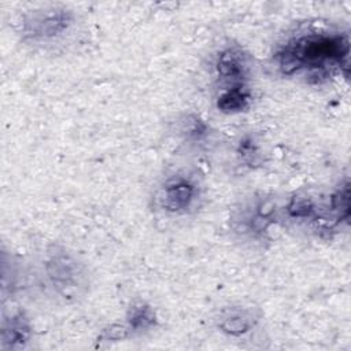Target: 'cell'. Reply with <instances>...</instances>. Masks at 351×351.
Listing matches in <instances>:
<instances>
[{"instance_id": "obj_1", "label": "cell", "mask_w": 351, "mask_h": 351, "mask_svg": "<svg viewBox=\"0 0 351 351\" xmlns=\"http://www.w3.org/2000/svg\"><path fill=\"white\" fill-rule=\"evenodd\" d=\"M273 59L282 75H303L311 84L340 74L347 77L350 37L339 29L311 26L288 36L278 44Z\"/></svg>"}, {"instance_id": "obj_2", "label": "cell", "mask_w": 351, "mask_h": 351, "mask_svg": "<svg viewBox=\"0 0 351 351\" xmlns=\"http://www.w3.org/2000/svg\"><path fill=\"white\" fill-rule=\"evenodd\" d=\"M41 263L45 284L60 300L71 304L86 296L90 274L74 251L62 244H51L45 248Z\"/></svg>"}, {"instance_id": "obj_3", "label": "cell", "mask_w": 351, "mask_h": 351, "mask_svg": "<svg viewBox=\"0 0 351 351\" xmlns=\"http://www.w3.org/2000/svg\"><path fill=\"white\" fill-rule=\"evenodd\" d=\"M74 23L75 15L71 10L51 5L26 12L21 21L19 34L23 43L44 47L62 40Z\"/></svg>"}, {"instance_id": "obj_4", "label": "cell", "mask_w": 351, "mask_h": 351, "mask_svg": "<svg viewBox=\"0 0 351 351\" xmlns=\"http://www.w3.org/2000/svg\"><path fill=\"white\" fill-rule=\"evenodd\" d=\"M278 211L273 199L255 196L247 199L234 208L230 222L233 230L248 240L262 241L267 237L270 228L277 222Z\"/></svg>"}, {"instance_id": "obj_5", "label": "cell", "mask_w": 351, "mask_h": 351, "mask_svg": "<svg viewBox=\"0 0 351 351\" xmlns=\"http://www.w3.org/2000/svg\"><path fill=\"white\" fill-rule=\"evenodd\" d=\"M200 199V185L193 176L176 173L169 176L156 192L159 208L171 215L191 213Z\"/></svg>"}, {"instance_id": "obj_6", "label": "cell", "mask_w": 351, "mask_h": 351, "mask_svg": "<svg viewBox=\"0 0 351 351\" xmlns=\"http://www.w3.org/2000/svg\"><path fill=\"white\" fill-rule=\"evenodd\" d=\"M214 69L225 86L245 85L251 73L250 56L239 45H226L217 53Z\"/></svg>"}, {"instance_id": "obj_7", "label": "cell", "mask_w": 351, "mask_h": 351, "mask_svg": "<svg viewBox=\"0 0 351 351\" xmlns=\"http://www.w3.org/2000/svg\"><path fill=\"white\" fill-rule=\"evenodd\" d=\"M261 315L254 307L243 304H229L217 313L215 328L225 336L240 339L251 333L258 325Z\"/></svg>"}, {"instance_id": "obj_8", "label": "cell", "mask_w": 351, "mask_h": 351, "mask_svg": "<svg viewBox=\"0 0 351 351\" xmlns=\"http://www.w3.org/2000/svg\"><path fill=\"white\" fill-rule=\"evenodd\" d=\"M33 339V325L27 314L18 308L3 313L0 325V348L3 351L25 350Z\"/></svg>"}, {"instance_id": "obj_9", "label": "cell", "mask_w": 351, "mask_h": 351, "mask_svg": "<svg viewBox=\"0 0 351 351\" xmlns=\"http://www.w3.org/2000/svg\"><path fill=\"white\" fill-rule=\"evenodd\" d=\"M123 326L129 336L145 335L158 326V314L148 302L134 299L126 308Z\"/></svg>"}, {"instance_id": "obj_10", "label": "cell", "mask_w": 351, "mask_h": 351, "mask_svg": "<svg viewBox=\"0 0 351 351\" xmlns=\"http://www.w3.org/2000/svg\"><path fill=\"white\" fill-rule=\"evenodd\" d=\"M284 211L289 219L313 223L319 230L322 210L313 197L307 195H295L287 202Z\"/></svg>"}, {"instance_id": "obj_11", "label": "cell", "mask_w": 351, "mask_h": 351, "mask_svg": "<svg viewBox=\"0 0 351 351\" xmlns=\"http://www.w3.org/2000/svg\"><path fill=\"white\" fill-rule=\"evenodd\" d=\"M177 133L191 145H203L211 137V126L195 112L184 114L177 122Z\"/></svg>"}, {"instance_id": "obj_12", "label": "cell", "mask_w": 351, "mask_h": 351, "mask_svg": "<svg viewBox=\"0 0 351 351\" xmlns=\"http://www.w3.org/2000/svg\"><path fill=\"white\" fill-rule=\"evenodd\" d=\"M252 101L251 90L247 85H233L225 86L217 96L215 106L217 108L228 115L240 114L245 111Z\"/></svg>"}, {"instance_id": "obj_13", "label": "cell", "mask_w": 351, "mask_h": 351, "mask_svg": "<svg viewBox=\"0 0 351 351\" xmlns=\"http://www.w3.org/2000/svg\"><path fill=\"white\" fill-rule=\"evenodd\" d=\"M236 155L240 160V163L245 165V166H254L258 165L261 162V147L258 144V141L247 134L244 137L240 138V141L237 143L236 147Z\"/></svg>"}]
</instances>
